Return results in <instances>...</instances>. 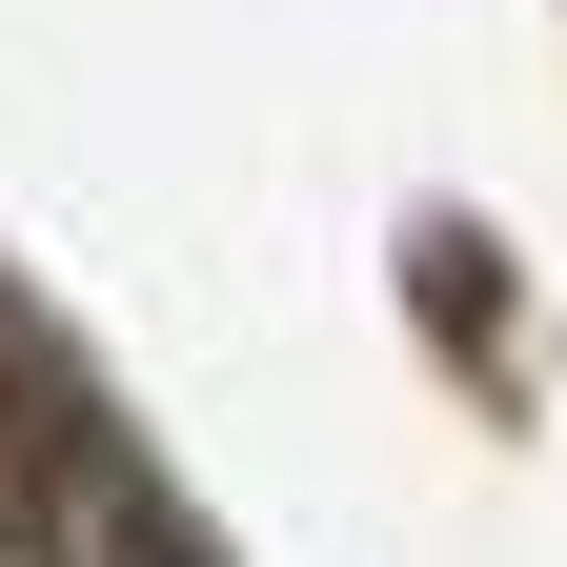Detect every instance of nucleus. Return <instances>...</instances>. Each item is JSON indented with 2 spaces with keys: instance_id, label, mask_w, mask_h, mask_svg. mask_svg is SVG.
<instances>
[{
  "instance_id": "obj_1",
  "label": "nucleus",
  "mask_w": 567,
  "mask_h": 567,
  "mask_svg": "<svg viewBox=\"0 0 567 567\" xmlns=\"http://www.w3.org/2000/svg\"><path fill=\"white\" fill-rule=\"evenodd\" d=\"M142 507H122V486L102 466H61V446H0V567H102Z\"/></svg>"
}]
</instances>
